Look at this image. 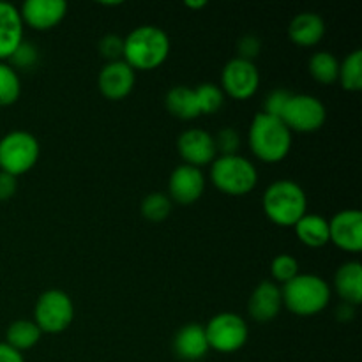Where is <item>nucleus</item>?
<instances>
[{"label":"nucleus","instance_id":"20","mask_svg":"<svg viewBox=\"0 0 362 362\" xmlns=\"http://www.w3.org/2000/svg\"><path fill=\"white\" fill-rule=\"evenodd\" d=\"M334 288L345 304L357 306V304L362 303V265H361V262H357V260L345 262V264H343L341 267L336 271Z\"/></svg>","mask_w":362,"mask_h":362},{"label":"nucleus","instance_id":"22","mask_svg":"<svg viewBox=\"0 0 362 362\" xmlns=\"http://www.w3.org/2000/svg\"><path fill=\"white\" fill-rule=\"evenodd\" d=\"M296 235L304 246L324 247L329 244V221L318 214H304L293 225Z\"/></svg>","mask_w":362,"mask_h":362},{"label":"nucleus","instance_id":"5","mask_svg":"<svg viewBox=\"0 0 362 362\" xmlns=\"http://www.w3.org/2000/svg\"><path fill=\"white\" fill-rule=\"evenodd\" d=\"M209 175L216 189L232 197L251 193L258 184V172L255 165L239 154L218 156L211 163Z\"/></svg>","mask_w":362,"mask_h":362},{"label":"nucleus","instance_id":"2","mask_svg":"<svg viewBox=\"0 0 362 362\" xmlns=\"http://www.w3.org/2000/svg\"><path fill=\"white\" fill-rule=\"evenodd\" d=\"M331 286L317 274H297L281 286L283 306L297 317H315L331 303Z\"/></svg>","mask_w":362,"mask_h":362},{"label":"nucleus","instance_id":"17","mask_svg":"<svg viewBox=\"0 0 362 362\" xmlns=\"http://www.w3.org/2000/svg\"><path fill=\"white\" fill-rule=\"evenodd\" d=\"M23 42V20L20 9L0 0V62L9 60L14 49Z\"/></svg>","mask_w":362,"mask_h":362},{"label":"nucleus","instance_id":"15","mask_svg":"<svg viewBox=\"0 0 362 362\" xmlns=\"http://www.w3.org/2000/svg\"><path fill=\"white\" fill-rule=\"evenodd\" d=\"M23 25L39 32L57 27L67 14V2L64 0H27L20 7Z\"/></svg>","mask_w":362,"mask_h":362},{"label":"nucleus","instance_id":"9","mask_svg":"<svg viewBox=\"0 0 362 362\" xmlns=\"http://www.w3.org/2000/svg\"><path fill=\"white\" fill-rule=\"evenodd\" d=\"M279 119L292 133H315L325 124L327 110L317 95L292 94Z\"/></svg>","mask_w":362,"mask_h":362},{"label":"nucleus","instance_id":"37","mask_svg":"<svg viewBox=\"0 0 362 362\" xmlns=\"http://www.w3.org/2000/svg\"><path fill=\"white\" fill-rule=\"evenodd\" d=\"M354 308H356V306H352V304L343 303V306H339V310H338V317L341 318L343 322L352 320V318H354Z\"/></svg>","mask_w":362,"mask_h":362},{"label":"nucleus","instance_id":"21","mask_svg":"<svg viewBox=\"0 0 362 362\" xmlns=\"http://www.w3.org/2000/svg\"><path fill=\"white\" fill-rule=\"evenodd\" d=\"M165 106L173 117L180 120H193L200 117L194 88L186 85H175L165 95Z\"/></svg>","mask_w":362,"mask_h":362},{"label":"nucleus","instance_id":"35","mask_svg":"<svg viewBox=\"0 0 362 362\" xmlns=\"http://www.w3.org/2000/svg\"><path fill=\"white\" fill-rule=\"evenodd\" d=\"M18 189L16 177L6 172H0V202H7L14 197Z\"/></svg>","mask_w":362,"mask_h":362},{"label":"nucleus","instance_id":"23","mask_svg":"<svg viewBox=\"0 0 362 362\" xmlns=\"http://www.w3.org/2000/svg\"><path fill=\"white\" fill-rule=\"evenodd\" d=\"M41 336V329L35 325L34 320H14L7 327L6 343L18 352H25L37 345Z\"/></svg>","mask_w":362,"mask_h":362},{"label":"nucleus","instance_id":"6","mask_svg":"<svg viewBox=\"0 0 362 362\" xmlns=\"http://www.w3.org/2000/svg\"><path fill=\"white\" fill-rule=\"evenodd\" d=\"M41 147L28 131H11L0 138V172L20 177L30 172L39 161Z\"/></svg>","mask_w":362,"mask_h":362},{"label":"nucleus","instance_id":"32","mask_svg":"<svg viewBox=\"0 0 362 362\" xmlns=\"http://www.w3.org/2000/svg\"><path fill=\"white\" fill-rule=\"evenodd\" d=\"M99 53L106 59V62H115L122 60L124 53V37L117 34H106L99 41Z\"/></svg>","mask_w":362,"mask_h":362},{"label":"nucleus","instance_id":"30","mask_svg":"<svg viewBox=\"0 0 362 362\" xmlns=\"http://www.w3.org/2000/svg\"><path fill=\"white\" fill-rule=\"evenodd\" d=\"M37 60L39 53L37 49H35V46L23 39V42H21V45L14 49L13 55L9 57V66L14 67V69H16V67L18 69H30V67H34L35 64H37Z\"/></svg>","mask_w":362,"mask_h":362},{"label":"nucleus","instance_id":"16","mask_svg":"<svg viewBox=\"0 0 362 362\" xmlns=\"http://www.w3.org/2000/svg\"><path fill=\"white\" fill-rule=\"evenodd\" d=\"M281 288L274 281H269V279L258 283L257 288L251 293L250 303H247V311H250L251 318L262 322V324L274 320L279 311H281Z\"/></svg>","mask_w":362,"mask_h":362},{"label":"nucleus","instance_id":"27","mask_svg":"<svg viewBox=\"0 0 362 362\" xmlns=\"http://www.w3.org/2000/svg\"><path fill=\"white\" fill-rule=\"evenodd\" d=\"M140 211L147 221H165L172 212V200L165 193H151L144 198Z\"/></svg>","mask_w":362,"mask_h":362},{"label":"nucleus","instance_id":"18","mask_svg":"<svg viewBox=\"0 0 362 362\" xmlns=\"http://www.w3.org/2000/svg\"><path fill=\"white\" fill-rule=\"evenodd\" d=\"M209 350L211 349L205 336V327L200 324H186L177 331L173 338V352L184 361L193 362L204 359Z\"/></svg>","mask_w":362,"mask_h":362},{"label":"nucleus","instance_id":"36","mask_svg":"<svg viewBox=\"0 0 362 362\" xmlns=\"http://www.w3.org/2000/svg\"><path fill=\"white\" fill-rule=\"evenodd\" d=\"M0 362H25L23 354L14 350L6 341L0 343Z\"/></svg>","mask_w":362,"mask_h":362},{"label":"nucleus","instance_id":"14","mask_svg":"<svg viewBox=\"0 0 362 362\" xmlns=\"http://www.w3.org/2000/svg\"><path fill=\"white\" fill-rule=\"evenodd\" d=\"M205 191V175L202 168L179 165L168 180V198L180 205H191L202 198Z\"/></svg>","mask_w":362,"mask_h":362},{"label":"nucleus","instance_id":"19","mask_svg":"<svg viewBox=\"0 0 362 362\" xmlns=\"http://www.w3.org/2000/svg\"><path fill=\"white\" fill-rule=\"evenodd\" d=\"M325 35V21L320 14L299 13L292 18L288 25V37L293 45L303 46V48H311L317 46Z\"/></svg>","mask_w":362,"mask_h":362},{"label":"nucleus","instance_id":"26","mask_svg":"<svg viewBox=\"0 0 362 362\" xmlns=\"http://www.w3.org/2000/svg\"><path fill=\"white\" fill-rule=\"evenodd\" d=\"M21 80L14 67L0 62V106H9L20 99Z\"/></svg>","mask_w":362,"mask_h":362},{"label":"nucleus","instance_id":"33","mask_svg":"<svg viewBox=\"0 0 362 362\" xmlns=\"http://www.w3.org/2000/svg\"><path fill=\"white\" fill-rule=\"evenodd\" d=\"M262 52V41L260 37L253 34H246L239 39L237 42V57L244 60H251L253 62Z\"/></svg>","mask_w":362,"mask_h":362},{"label":"nucleus","instance_id":"25","mask_svg":"<svg viewBox=\"0 0 362 362\" xmlns=\"http://www.w3.org/2000/svg\"><path fill=\"white\" fill-rule=\"evenodd\" d=\"M338 81L349 92L362 90V52L354 49L339 62Z\"/></svg>","mask_w":362,"mask_h":362},{"label":"nucleus","instance_id":"8","mask_svg":"<svg viewBox=\"0 0 362 362\" xmlns=\"http://www.w3.org/2000/svg\"><path fill=\"white\" fill-rule=\"evenodd\" d=\"M209 349L221 354H233L246 345L250 327L240 315L223 311L212 317L205 325Z\"/></svg>","mask_w":362,"mask_h":362},{"label":"nucleus","instance_id":"1","mask_svg":"<svg viewBox=\"0 0 362 362\" xmlns=\"http://www.w3.org/2000/svg\"><path fill=\"white\" fill-rule=\"evenodd\" d=\"M170 55V37L156 25H140L124 37L122 60L134 71H152Z\"/></svg>","mask_w":362,"mask_h":362},{"label":"nucleus","instance_id":"10","mask_svg":"<svg viewBox=\"0 0 362 362\" xmlns=\"http://www.w3.org/2000/svg\"><path fill=\"white\" fill-rule=\"evenodd\" d=\"M260 87V71L251 60L233 57L221 71V90L237 101L253 98Z\"/></svg>","mask_w":362,"mask_h":362},{"label":"nucleus","instance_id":"31","mask_svg":"<svg viewBox=\"0 0 362 362\" xmlns=\"http://www.w3.org/2000/svg\"><path fill=\"white\" fill-rule=\"evenodd\" d=\"M216 151L221 156H233L237 154L240 147V136L233 127H225L218 133V136H214Z\"/></svg>","mask_w":362,"mask_h":362},{"label":"nucleus","instance_id":"24","mask_svg":"<svg viewBox=\"0 0 362 362\" xmlns=\"http://www.w3.org/2000/svg\"><path fill=\"white\" fill-rule=\"evenodd\" d=\"M308 69L315 81L322 85H331L338 81L339 60L331 52H317L315 55H311Z\"/></svg>","mask_w":362,"mask_h":362},{"label":"nucleus","instance_id":"7","mask_svg":"<svg viewBox=\"0 0 362 362\" xmlns=\"http://www.w3.org/2000/svg\"><path fill=\"white\" fill-rule=\"evenodd\" d=\"M74 318V304L64 290L52 288L39 296L34 308V322L41 332L60 334Z\"/></svg>","mask_w":362,"mask_h":362},{"label":"nucleus","instance_id":"4","mask_svg":"<svg viewBox=\"0 0 362 362\" xmlns=\"http://www.w3.org/2000/svg\"><path fill=\"white\" fill-rule=\"evenodd\" d=\"M250 147L264 163H279L290 154L292 131L278 117L260 112L250 126Z\"/></svg>","mask_w":362,"mask_h":362},{"label":"nucleus","instance_id":"28","mask_svg":"<svg viewBox=\"0 0 362 362\" xmlns=\"http://www.w3.org/2000/svg\"><path fill=\"white\" fill-rule=\"evenodd\" d=\"M197 94L198 108H200V115H212L218 112L225 103V94H223L221 87L216 83H202L194 88Z\"/></svg>","mask_w":362,"mask_h":362},{"label":"nucleus","instance_id":"11","mask_svg":"<svg viewBox=\"0 0 362 362\" xmlns=\"http://www.w3.org/2000/svg\"><path fill=\"white\" fill-rule=\"evenodd\" d=\"M329 243L346 253L362 250V212L359 209H345L332 216L329 221Z\"/></svg>","mask_w":362,"mask_h":362},{"label":"nucleus","instance_id":"38","mask_svg":"<svg viewBox=\"0 0 362 362\" xmlns=\"http://www.w3.org/2000/svg\"><path fill=\"white\" fill-rule=\"evenodd\" d=\"M186 6L191 7V9H200V7L207 6V2H205V0H197V2H191V0H187Z\"/></svg>","mask_w":362,"mask_h":362},{"label":"nucleus","instance_id":"34","mask_svg":"<svg viewBox=\"0 0 362 362\" xmlns=\"http://www.w3.org/2000/svg\"><path fill=\"white\" fill-rule=\"evenodd\" d=\"M290 95H292V92L285 90V88H276V90H272L271 94L265 98L264 113H267V115H272V117H278L279 119V115H281L283 108H285Z\"/></svg>","mask_w":362,"mask_h":362},{"label":"nucleus","instance_id":"13","mask_svg":"<svg viewBox=\"0 0 362 362\" xmlns=\"http://www.w3.org/2000/svg\"><path fill=\"white\" fill-rule=\"evenodd\" d=\"M134 83H136V71L124 60L106 62L99 71V90L110 101L126 99L133 92Z\"/></svg>","mask_w":362,"mask_h":362},{"label":"nucleus","instance_id":"29","mask_svg":"<svg viewBox=\"0 0 362 362\" xmlns=\"http://www.w3.org/2000/svg\"><path fill=\"white\" fill-rule=\"evenodd\" d=\"M271 274L272 281H274L276 285H278V283L285 285V283H288L290 279H293L299 274V264H297V260L292 255H278L271 264Z\"/></svg>","mask_w":362,"mask_h":362},{"label":"nucleus","instance_id":"3","mask_svg":"<svg viewBox=\"0 0 362 362\" xmlns=\"http://www.w3.org/2000/svg\"><path fill=\"white\" fill-rule=\"evenodd\" d=\"M262 205L267 218L278 226H293L308 214L306 191L296 180L281 179L269 184Z\"/></svg>","mask_w":362,"mask_h":362},{"label":"nucleus","instance_id":"12","mask_svg":"<svg viewBox=\"0 0 362 362\" xmlns=\"http://www.w3.org/2000/svg\"><path fill=\"white\" fill-rule=\"evenodd\" d=\"M177 148L182 156L184 165L197 166V168L211 165L218 158L214 136L200 127H191L180 133V136L177 138Z\"/></svg>","mask_w":362,"mask_h":362}]
</instances>
